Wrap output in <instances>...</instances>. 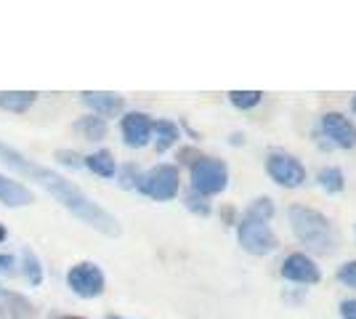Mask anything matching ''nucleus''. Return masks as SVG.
I'll return each mask as SVG.
<instances>
[{
	"label": "nucleus",
	"mask_w": 356,
	"mask_h": 319,
	"mask_svg": "<svg viewBox=\"0 0 356 319\" xmlns=\"http://www.w3.org/2000/svg\"><path fill=\"white\" fill-rule=\"evenodd\" d=\"M0 160L11 167V170L22 173L24 179L38 181L43 189H48V192L59 199L61 205L72 213V215H77L83 224H88V227H93L96 231L106 234V237H118L120 234L118 218H115L112 213H106L102 205H96L86 192H80L72 181H67V179L59 176L56 170L43 167V165H35V163H30L24 154H19L16 149H11L8 144H0Z\"/></svg>",
	"instance_id": "obj_1"
},
{
	"label": "nucleus",
	"mask_w": 356,
	"mask_h": 319,
	"mask_svg": "<svg viewBox=\"0 0 356 319\" xmlns=\"http://www.w3.org/2000/svg\"><path fill=\"white\" fill-rule=\"evenodd\" d=\"M287 218L298 243L306 245V250H312L316 256H332L338 250V231L325 213L306 205H290Z\"/></svg>",
	"instance_id": "obj_2"
},
{
	"label": "nucleus",
	"mask_w": 356,
	"mask_h": 319,
	"mask_svg": "<svg viewBox=\"0 0 356 319\" xmlns=\"http://www.w3.org/2000/svg\"><path fill=\"white\" fill-rule=\"evenodd\" d=\"M226 186H229V167L223 160L202 157L192 165V192L202 197H213V195H221Z\"/></svg>",
	"instance_id": "obj_3"
},
{
	"label": "nucleus",
	"mask_w": 356,
	"mask_h": 319,
	"mask_svg": "<svg viewBox=\"0 0 356 319\" xmlns=\"http://www.w3.org/2000/svg\"><path fill=\"white\" fill-rule=\"evenodd\" d=\"M136 186H138L141 195L157 199V202H168V199H173L178 195V189H181V176H178L176 165H157V167H152L149 173H144Z\"/></svg>",
	"instance_id": "obj_4"
},
{
	"label": "nucleus",
	"mask_w": 356,
	"mask_h": 319,
	"mask_svg": "<svg viewBox=\"0 0 356 319\" xmlns=\"http://www.w3.org/2000/svg\"><path fill=\"white\" fill-rule=\"evenodd\" d=\"M237 240L242 245V250H248L250 256H268L280 245L277 234L271 231L268 224H264V221H250V218L237 221Z\"/></svg>",
	"instance_id": "obj_5"
},
{
	"label": "nucleus",
	"mask_w": 356,
	"mask_h": 319,
	"mask_svg": "<svg viewBox=\"0 0 356 319\" xmlns=\"http://www.w3.org/2000/svg\"><path fill=\"white\" fill-rule=\"evenodd\" d=\"M266 173L274 183H280L284 189H298L306 181V167L303 163L284 152H271L266 160Z\"/></svg>",
	"instance_id": "obj_6"
},
{
	"label": "nucleus",
	"mask_w": 356,
	"mask_h": 319,
	"mask_svg": "<svg viewBox=\"0 0 356 319\" xmlns=\"http://www.w3.org/2000/svg\"><path fill=\"white\" fill-rule=\"evenodd\" d=\"M67 285L80 298H96L104 293V274L96 263H77L67 274Z\"/></svg>",
	"instance_id": "obj_7"
},
{
	"label": "nucleus",
	"mask_w": 356,
	"mask_h": 319,
	"mask_svg": "<svg viewBox=\"0 0 356 319\" xmlns=\"http://www.w3.org/2000/svg\"><path fill=\"white\" fill-rule=\"evenodd\" d=\"M280 272H282L284 279H290V282H296V285H316V282L322 279L319 266H316L312 256H306V253H290V256L282 261V269H280Z\"/></svg>",
	"instance_id": "obj_8"
},
{
	"label": "nucleus",
	"mask_w": 356,
	"mask_h": 319,
	"mask_svg": "<svg viewBox=\"0 0 356 319\" xmlns=\"http://www.w3.org/2000/svg\"><path fill=\"white\" fill-rule=\"evenodd\" d=\"M322 131L341 149H354L356 147V125L346 115H341V112H327V115H322Z\"/></svg>",
	"instance_id": "obj_9"
},
{
	"label": "nucleus",
	"mask_w": 356,
	"mask_h": 319,
	"mask_svg": "<svg viewBox=\"0 0 356 319\" xmlns=\"http://www.w3.org/2000/svg\"><path fill=\"white\" fill-rule=\"evenodd\" d=\"M120 128H122V138H125V144L128 147H147L149 144V136H152V120H149V115L144 112H128L122 122H120Z\"/></svg>",
	"instance_id": "obj_10"
},
{
	"label": "nucleus",
	"mask_w": 356,
	"mask_h": 319,
	"mask_svg": "<svg viewBox=\"0 0 356 319\" xmlns=\"http://www.w3.org/2000/svg\"><path fill=\"white\" fill-rule=\"evenodd\" d=\"M83 96V101L104 120V117H115V115H120L122 109H125V101H122V96H118V93H106V91H86L80 93Z\"/></svg>",
	"instance_id": "obj_11"
},
{
	"label": "nucleus",
	"mask_w": 356,
	"mask_h": 319,
	"mask_svg": "<svg viewBox=\"0 0 356 319\" xmlns=\"http://www.w3.org/2000/svg\"><path fill=\"white\" fill-rule=\"evenodd\" d=\"M0 202L8 205V208H19V205H30V202H35V195H32L24 183L11 181V179L0 176Z\"/></svg>",
	"instance_id": "obj_12"
},
{
	"label": "nucleus",
	"mask_w": 356,
	"mask_h": 319,
	"mask_svg": "<svg viewBox=\"0 0 356 319\" xmlns=\"http://www.w3.org/2000/svg\"><path fill=\"white\" fill-rule=\"evenodd\" d=\"M3 301H6V309H8V319H38V309L24 295L3 290Z\"/></svg>",
	"instance_id": "obj_13"
},
{
	"label": "nucleus",
	"mask_w": 356,
	"mask_h": 319,
	"mask_svg": "<svg viewBox=\"0 0 356 319\" xmlns=\"http://www.w3.org/2000/svg\"><path fill=\"white\" fill-rule=\"evenodd\" d=\"M35 99H38L35 91H3L0 93V109L22 115V112H27L35 104Z\"/></svg>",
	"instance_id": "obj_14"
},
{
	"label": "nucleus",
	"mask_w": 356,
	"mask_h": 319,
	"mask_svg": "<svg viewBox=\"0 0 356 319\" xmlns=\"http://www.w3.org/2000/svg\"><path fill=\"white\" fill-rule=\"evenodd\" d=\"M86 165H88L96 176H102V179H112V176L118 173L115 157H112V152H106V149H99V152L88 154V157H86Z\"/></svg>",
	"instance_id": "obj_15"
},
{
	"label": "nucleus",
	"mask_w": 356,
	"mask_h": 319,
	"mask_svg": "<svg viewBox=\"0 0 356 319\" xmlns=\"http://www.w3.org/2000/svg\"><path fill=\"white\" fill-rule=\"evenodd\" d=\"M74 131L80 136H86L88 141H102L106 136V120L96 117V115H88V117H80L74 122Z\"/></svg>",
	"instance_id": "obj_16"
},
{
	"label": "nucleus",
	"mask_w": 356,
	"mask_h": 319,
	"mask_svg": "<svg viewBox=\"0 0 356 319\" xmlns=\"http://www.w3.org/2000/svg\"><path fill=\"white\" fill-rule=\"evenodd\" d=\"M316 181H319V186L325 189L327 195H338V192H343V186H346V179H343V170L335 165H327L319 170V176H316Z\"/></svg>",
	"instance_id": "obj_17"
},
{
	"label": "nucleus",
	"mask_w": 356,
	"mask_h": 319,
	"mask_svg": "<svg viewBox=\"0 0 356 319\" xmlns=\"http://www.w3.org/2000/svg\"><path fill=\"white\" fill-rule=\"evenodd\" d=\"M152 131L157 133V152L170 149V147L178 141V125H176V122L157 120V122H152Z\"/></svg>",
	"instance_id": "obj_18"
},
{
	"label": "nucleus",
	"mask_w": 356,
	"mask_h": 319,
	"mask_svg": "<svg viewBox=\"0 0 356 319\" xmlns=\"http://www.w3.org/2000/svg\"><path fill=\"white\" fill-rule=\"evenodd\" d=\"M271 215H274V202L268 197H258L252 199L250 205H248V211H245V215L242 218H250V221H264V224H268L271 221Z\"/></svg>",
	"instance_id": "obj_19"
},
{
	"label": "nucleus",
	"mask_w": 356,
	"mask_h": 319,
	"mask_svg": "<svg viewBox=\"0 0 356 319\" xmlns=\"http://www.w3.org/2000/svg\"><path fill=\"white\" fill-rule=\"evenodd\" d=\"M261 99H264L261 91H229V101L237 109H252L261 104Z\"/></svg>",
	"instance_id": "obj_20"
},
{
	"label": "nucleus",
	"mask_w": 356,
	"mask_h": 319,
	"mask_svg": "<svg viewBox=\"0 0 356 319\" xmlns=\"http://www.w3.org/2000/svg\"><path fill=\"white\" fill-rule=\"evenodd\" d=\"M24 274H27V279H30L32 285H40L43 282V266H40V261L35 259V253L32 250H24Z\"/></svg>",
	"instance_id": "obj_21"
},
{
	"label": "nucleus",
	"mask_w": 356,
	"mask_h": 319,
	"mask_svg": "<svg viewBox=\"0 0 356 319\" xmlns=\"http://www.w3.org/2000/svg\"><path fill=\"white\" fill-rule=\"evenodd\" d=\"M335 277H338V282H341V285L356 290V261H346L341 269H338Z\"/></svg>",
	"instance_id": "obj_22"
},
{
	"label": "nucleus",
	"mask_w": 356,
	"mask_h": 319,
	"mask_svg": "<svg viewBox=\"0 0 356 319\" xmlns=\"http://www.w3.org/2000/svg\"><path fill=\"white\" fill-rule=\"evenodd\" d=\"M186 208L197 215H210V202L208 197H202V195H197V192H189L186 195Z\"/></svg>",
	"instance_id": "obj_23"
},
{
	"label": "nucleus",
	"mask_w": 356,
	"mask_h": 319,
	"mask_svg": "<svg viewBox=\"0 0 356 319\" xmlns=\"http://www.w3.org/2000/svg\"><path fill=\"white\" fill-rule=\"evenodd\" d=\"M56 160H59V163H64V165H70V167H83V165H86V157H80L77 152H70V149H59V152H56Z\"/></svg>",
	"instance_id": "obj_24"
},
{
	"label": "nucleus",
	"mask_w": 356,
	"mask_h": 319,
	"mask_svg": "<svg viewBox=\"0 0 356 319\" xmlns=\"http://www.w3.org/2000/svg\"><path fill=\"white\" fill-rule=\"evenodd\" d=\"M138 179H141V176L136 173V167L128 165L125 170H122V176H120V186H122V189H131V186H136V183H138Z\"/></svg>",
	"instance_id": "obj_25"
},
{
	"label": "nucleus",
	"mask_w": 356,
	"mask_h": 319,
	"mask_svg": "<svg viewBox=\"0 0 356 319\" xmlns=\"http://www.w3.org/2000/svg\"><path fill=\"white\" fill-rule=\"evenodd\" d=\"M178 160H181V163H186V165H194L197 160H202V154L197 152V149H189V147H186V149H181V152H178Z\"/></svg>",
	"instance_id": "obj_26"
},
{
	"label": "nucleus",
	"mask_w": 356,
	"mask_h": 319,
	"mask_svg": "<svg viewBox=\"0 0 356 319\" xmlns=\"http://www.w3.org/2000/svg\"><path fill=\"white\" fill-rule=\"evenodd\" d=\"M341 319H356V298H348L341 304Z\"/></svg>",
	"instance_id": "obj_27"
},
{
	"label": "nucleus",
	"mask_w": 356,
	"mask_h": 319,
	"mask_svg": "<svg viewBox=\"0 0 356 319\" xmlns=\"http://www.w3.org/2000/svg\"><path fill=\"white\" fill-rule=\"evenodd\" d=\"M14 272V259L11 256H0V274H11Z\"/></svg>",
	"instance_id": "obj_28"
},
{
	"label": "nucleus",
	"mask_w": 356,
	"mask_h": 319,
	"mask_svg": "<svg viewBox=\"0 0 356 319\" xmlns=\"http://www.w3.org/2000/svg\"><path fill=\"white\" fill-rule=\"evenodd\" d=\"M0 319H8V309H6V301H3V290H0Z\"/></svg>",
	"instance_id": "obj_29"
},
{
	"label": "nucleus",
	"mask_w": 356,
	"mask_h": 319,
	"mask_svg": "<svg viewBox=\"0 0 356 319\" xmlns=\"http://www.w3.org/2000/svg\"><path fill=\"white\" fill-rule=\"evenodd\" d=\"M223 218H226V224H234V211L226 208V211H223Z\"/></svg>",
	"instance_id": "obj_30"
},
{
	"label": "nucleus",
	"mask_w": 356,
	"mask_h": 319,
	"mask_svg": "<svg viewBox=\"0 0 356 319\" xmlns=\"http://www.w3.org/2000/svg\"><path fill=\"white\" fill-rule=\"evenodd\" d=\"M6 234H8V231H6V227H3V224H0V243H3V240H6Z\"/></svg>",
	"instance_id": "obj_31"
},
{
	"label": "nucleus",
	"mask_w": 356,
	"mask_h": 319,
	"mask_svg": "<svg viewBox=\"0 0 356 319\" xmlns=\"http://www.w3.org/2000/svg\"><path fill=\"white\" fill-rule=\"evenodd\" d=\"M61 319H86V317H61Z\"/></svg>",
	"instance_id": "obj_32"
},
{
	"label": "nucleus",
	"mask_w": 356,
	"mask_h": 319,
	"mask_svg": "<svg viewBox=\"0 0 356 319\" xmlns=\"http://www.w3.org/2000/svg\"><path fill=\"white\" fill-rule=\"evenodd\" d=\"M351 106H354V112H356V96H354V101H351Z\"/></svg>",
	"instance_id": "obj_33"
},
{
	"label": "nucleus",
	"mask_w": 356,
	"mask_h": 319,
	"mask_svg": "<svg viewBox=\"0 0 356 319\" xmlns=\"http://www.w3.org/2000/svg\"><path fill=\"white\" fill-rule=\"evenodd\" d=\"M109 319H122V317H109Z\"/></svg>",
	"instance_id": "obj_34"
}]
</instances>
